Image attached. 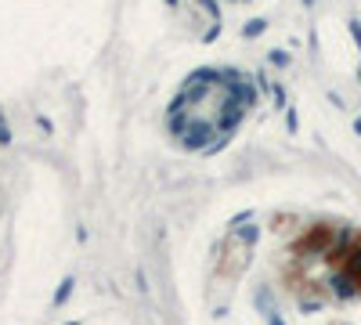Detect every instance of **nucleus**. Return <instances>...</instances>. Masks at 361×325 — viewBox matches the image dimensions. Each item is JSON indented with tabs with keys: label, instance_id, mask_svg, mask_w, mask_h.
I'll return each instance as SVG.
<instances>
[{
	"label": "nucleus",
	"instance_id": "f257e3e1",
	"mask_svg": "<svg viewBox=\"0 0 361 325\" xmlns=\"http://www.w3.org/2000/svg\"><path fill=\"white\" fill-rule=\"evenodd\" d=\"M286 278L307 304L361 300V228L314 224L289 250Z\"/></svg>",
	"mask_w": 361,
	"mask_h": 325
},
{
	"label": "nucleus",
	"instance_id": "f03ea898",
	"mask_svg": "<svg viewBox=\"0 0 361 325\" xmlns=\"http://www.w3.org/2000/svg\"><path fill=\"white\" fill-rule=\"evenodd\" d=\"M250 109V87L238 73H217L206 69L195 73L170 109V127L173 134L192 145V149H209V145H221L238 120Z\"/></svg>",
	"mask_w": 361,
	"mask_h": 325
}]
</instances>
